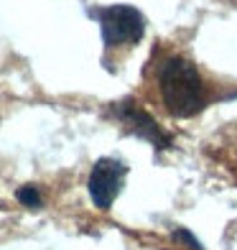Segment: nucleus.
<instances>
[{
    "label": "nucleus",
    "mask_w": 237,
    "mask_h": 250,
    "mask_svg": "<svg viewBox=\"0 0 237 250\" xmlns=\"http://www.w3.org/2000/svg\"><path fill=\"white\" fill-rule=\"evenodd\" d=\"M161 95L174 118H194L207 105V89L199 69L184 56H171L161 69Z\"/></svg>",
    "instance_id": "f257e3e1"
},
{
    "label": "nucleus",
    "mask_w": 237,
    "mask_h": 250,
    "mask_svg": "<svg viewBox=\"0 0 237 250\" xmlns=\"http://www.w3.org/2000/svg\"><path fill=\"white\" fill-rule=\"evenodd\" d=\"M97 16L99 28H102V41L107 49H120V46H133L138 43L145 33V16L133 5H110L92 10Z\"/></svg>",
    "instance_id": "f03ea898"
},
{
    "label": "nucleus",
    "mask_w": 237,
    "mask_h": 250,
    "mask_svg": "<svg viewBox=\"0 0 237 250\" xmlns=\"http://www.w3.org/2000/svg\"><path fill=\"white\" fill-rule=\"evenodd\" d=\"M125 176H128V166L118 161V158H99V161H95L92 171H89V181H87L95 207L110 209V204L120 194Z\"/></svg>",
    "instance_id": "7ed1b4c3"
},
{
    "label": "nucleus",
    "mask_w": 237,
    "mask_h": 250,
    "mask_svg": "<svg viewBox=\"0 0 237 250\" xmlns=\"http://www.w3.org/2000/svg\"><path fill=\"white\" fill-rule=\"evenodd\" d=\"M118 118L128 125L130 133H135L138 138L151 141L153 148H168V146H171V138L158 128V123L148 115V112H143L140 107H135L133 102H120V105H118Z\"/></svg>",
    "instance_id": "20e7f679"
},
{
    "label": "nucleus",
    "mask_w": 237,
    "mask_h": 250,
    "mask_svg": "<svg viewBox=\"0 0 237 250\" xmlns=\"http://www.w3.org/2000/svg\"><path fill=\"white\" fill-rule=\"evenodd\" d=\"M16 199L20 202V204H23V207H33V209H36V207H41V191L36 189V187H33V184H26V187H20L18 191H16Z\"/></svg>",
    "instance_id": "39448f33"
},
{
    "label": "nucleus",
    "mask_w": 237,
    "mask_h": 250,
    "mask_svg": "<svg viewBox=\"0 0 237 250\" xmlns=\"http://www.w3.org/2000/svg\"><path fill=\"white\" fill-rule=\"evenodd\" d=\"M174 240H184L191 250H204V248H201V243L197 240V237L194 235H191L189 230H186V227H178V230L174 232Z\"/></svg>",
    "instance_id": "423d86ee"
}]
</instances>
